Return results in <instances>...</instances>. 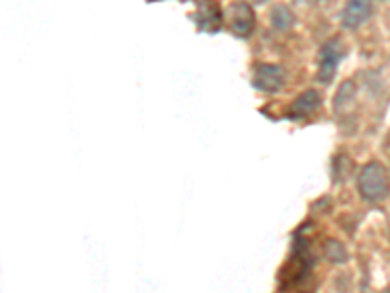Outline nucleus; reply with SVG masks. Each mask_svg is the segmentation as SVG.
<instances>
[{
	"label": "nucleus",
	"instance_id": "f257e3e1",
	"mask_svg": "<svg viewBox=\"0 0 390 293\" xmlns=\"http://www.w3.org/2000/svg\"><path fill=\"white\" fill-rule=\"evenodd\" d=\"M357 190L361 198L369 203L384 201L390 196V178L387 168L379 162L365 165L357 176Z\"/></svg>",
	"mask_w": 390,
	"mask_h": 293
},
{
	"label": "nucleus",
	"instance_id": "f03ea898",
	"mask_svg": "<svg viewBox=\"0 0 390 293\" xmlns=\"http://www.w3.org/2000/svg\"><path fill=\"white\" fill-rule=\"evenodd\" d=\"M346 55V47L339 37H332L328 42L322 45V49L319 51V81L322 84H330L338 65L341 63Z\"/></svg>",
	"mask_w": 390,
	"mask_h": 293
},
{
	"label": "nucleus",
	"instance_id": "7ed1b4c3",
	"mask_svg": "<svg viewBox=\"0 0 390 293\" xmlns=\"http://www.w3.org/2000/svg\"><path fill=\"white\" fill-rule=\"evenodd\" d=\"M226 20H228V28L238 37H248L250 33L254 32V26H256L254 10L244 0H235V2L228 4Z\"/></svg>",
	"mask_w": 390,
	"mask_h": 293
},
{
	"label": "nucleus",
	"instance_id": "20e7f679",
	"mask_svg": "<svg viewBox=\"0 0 390 293\" xmlns=\"http://www.w3.org/2000/svg\"><path fill=\"white\" fill-rule=\"evenodd\" d=\"M285 83V73L279 65L273 63H260L254 69V78L252 84L254 88L260 92H266V94H275L283 88Z\"/></svg>",
	"mask_w": 390,
	"mask_h": 293
},
{
	"label": "nucleus",
	"instance_id": "39448f33",
	"mask_svg": "<svg viewBox=\"0 0 390 293\" xmlns=\"http://www.w3.org/2000/svg\"><path fill=\"white\" fill-rule=\"evenodd\" d=\"M373 14V0H348L341 12V26L346 30H359Z\"/></svg>",
	"mask_w": 390,
	"mask_h": 293
},
{
	"label": "nucleus",
	"instance_id": "423d86ee",
	"mask_svg": "<svg viewBox=\"0 0 390 293\" xmlns=\"http://www.w3.org/2000/svg\"><path fill=\"white\" fill-rule=\"evenodd\" d=\"M322 104V94L319 90L310 88L307 92H303L300 96H297L293 100V104L287 110V117L293 122H300V119H307L308 115H312Z\"/></svg>",
	"mask_w": 390,
	"mask_h": 293
},
{
	"label": "nucleus",
	"instance_id": "0eeeda50",
	"mask_svg": "<svg viewBox=\"0 0 390 293\" xmlns=\"http://www.w3.org/2000/svg\"><path fill=\"white\" fill-rule=\"evenodd\" d=\"M195 22L201 30L205 32H217L221 30V24H223V16H221V10L217 6L215 2L211 0H203L199 4V10L195 14Z\"/></svg>",
	"mask_w": 390,
	"mask_h": 293
},
{
	"label": "nucleus",
	"instance_id": "6e6552de",
	"mask_svg": "<svg viewBox=\"0 0 390 293\" xmlns=\"http://www.w3.org/2000/svg\"><path fill=\"white\" fill-rule=\"evenodd\" d=\"M353 98H355V84L351 81H346L339 86L338 94L334 96V112L338 115L346 114L351 102H353Z\"/></svg>",
	"mask_w": 390,
	"mask_h": 293
},
{
	"label": "nucleus",
	"instance_id": "1a4fd4ad",
	"mask_svg": "<svg viewBox=\"0 0 390 293\" xmlns=\"http://www.w3.org/2000/svg\"><path fill=\"white\" fill-rule=\"evenodd\" d=\"M271 26L279 32H287L295 26V14L287 6H275L271 10Z\"/></svg>",
	"mask_w": 390,
	"mask_h": 293
},
{
	"label": "nucleus",
	"instance_id": "9d476101",
	"mask_svg": "<svg viewBox=\"0 0 390 293\" xmlns=\"http://www.w3.org/2000/svg\"><path fill=\"white\" fill-rule=\"evenodd\" d=\"M324 256L328 258L330 262H334V264H344V262L348 260V252L344 249V244L338 241H326L324 244Z\"/></svg>",
	"mask_w": 390,
	"mask_h": 293
}]
</instances>
